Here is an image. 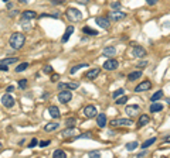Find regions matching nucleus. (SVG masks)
<instances>
[{"mask_svg": "<svg viewBox=\"0 0 170 158\" xmlns=\"http://www.w3.org/2000/svg\"><path fill=\"white\" fill-rule=\"evenodd\" d=\"M99 72H101V71H99V68H94V69H89V71H88V72L85 74V78H86V79H89V81H92V79H95L96 76L99 75Z\"/></svg>", "mask_w": 170, "mask_h": 158, "instance_id": "nucleus-16", "label": "nucleus"}, {"mask_svg": "<svg viewBox=\"0 0 170 158\" xmlns=\"http://www.w3.org/2000/svg\"><path fill=\"white\" fill-rule=\"evenodd\" d=\"M132 55L136 57V58H143V57L146 55V50L142 48V47H139V45H133V48H132Z\"/></svg>", "mask_w": 170, "mask_h": 158, "instance_id": "nucleus-9", "label": "nucleus"}, {"mask_svg": "<svg viewBox=\"0 0 170 158\" xmlns=\"http://www.w3.org/2000/svg\"><path fill=\"white\" fill-rule=\"evenodd\" d=\"M146 65H148V62H146V61H143V62H139V63H138L139 68H145Z\"/></svg>", "mask_w": 170, "mask_h": 158, "instance_id": "nucleus-48", "label": "nucleus"}, {"mask_svg": "<svg viewBox=\"0 0 170 158\" xmlns=\"http://www.w3.org/2000/svg\"><path fill=\"white\" fill-rule=\"evenodd\" d=\"M37 144H38V140H37V138H33L31 141H30V144H29V147H30V148H34L36 146H37Z\"/></svg>", "mask_w": 170, "mask_h": 158, "instance_id": "nucleus-37", "label": "nucleus"}, {"mask_svg": "<svg viewBox=\"0 0 170 158\" xmlns=\"http://www.w3.org/2000/svg\"><path fill=\"white\" fill-rule=\"evenodd\" d=\"M82 32H85V34H88V35H98L99 32L96 31V30H94V28H91V27H88V26H85L84 28H82Z\"/></svg>", "mask_w": 170, "mask_h": 158, "instance_id": "nucleus-25", "label": "nucleus"}, {"mask_svg": "<svg viewBox=\"0 0 170 158\" xmlns=\"http://www.w3.org/2000/svg\"><path fill=\"white\" fill-rule=\"evenodd\" d=\"M20 3H23V4H26V3H29V0H19Z\"/></svg>", "mask_w": 170, "mask_h": 158, "instance_id": "nucleus-51", "label": "nucleus"}, {"mask_svg": "<svg viewBox=\"0 0 170 158\" xmlns=\"http://www.w3.org/2000/svg\"><path fill=\"white\" fill-rule=\"evenodd\" d=\"M95 23L99 26V27H102L104 30H109V27H111V24H109L108 19H105V17H96Z\"/></svg>", "mask_w": 170, "mask_h": 158, "instance_id": "nucleus-11", "label": "nucleus"}, {"mask_svg": "<svg viewBox=\"0 0 170 158\" xmlns=\"http://www.w3.org/2000/svg\"><path fill=\"white\" fill-rule=\"evenodd\" d=\"M149 121H150V117L148 115H142V116L139 117V121H138V127H143L146 126Z\"/></svg>", "mask_w": 170, "mask_h": 158, "instance_id": "nucleus-19", "label": "nucleus"}, {"mask_svg": "<svg viewBox=\"0 0 170 158\" xmlns=\"http://www.w3.org/2000/svg\"><path fill=\"white\" fill-rule=\"evenodd\" d=\"M53 157L54 158H65L67 154H65V151H63V150H55L53 152Z\"/></svg>", "mask_w": 170, "mask_h": 158, "instance_id": "nucleus-28", "label": "nucleus"}, {"mask_svg": "<svg viewBox=\"0 0 170 158\" xmlns=\"http://www.w3.org/2000/svg\"><path fill=\"white\" fill-rule=\"evenodd\" d=\"M72 32H74V26H68V27L65 28V32H64L63 38H61V42H67V41H68Z\"/></svg>", "mask_w": 170, "mask_h": 158, "instance_id": "nucleus-12", "label": "nucleus"}, {"mask_svg": "<svg viewBox=\"0 0 170 158\" xmlns=\"http://www.w3.org/2000/svg\"><path fill=\"white\" fill-rule=\"evenodd\" d=\"M48 113H50V116L53 117V119H60V117H61L60 109H58L57 106H50V107H48Z\"/></svg>", "mask_w": 170, "mask_h": 158, "instance_id": "nucleus-14", "label": "nucleus"}, {"mask_svg": "<svg viewBox=\"0 0 170 158\" xmlns=\"http://www.w3.org/2000/svg\"><path fill=\"white\" fill-rule=\"evenodd\" d=\"M0 71L7 72V71H9V66H7V65H4V63H0Z\"/></svg>", "mask_w": 170, "mask_h": 158, "instance_id": "nucleus-41", "label": "nucleus"}, {"mask_svg": "<svg viewBox=\"0 0 170 158\" xmlns=\"http://www.w3.org/2000/svg\"><path fill=\"white\" fill-rule=\"evenodd\" d=\"M6 90H7V93H10V92H13V90H14V86H7V89H6Z\"/></svg>", "mask_w": 170, "mask_h": 158, "instance_id": "nucleus-49", "label": "nucleus"}, {"mask_svg": "<svg viewBox=\"0 0 170 158\" xmlns=\"http://www.w3.org/2000/svg\"><path fill=\"white\" fill-rule=\"evenodd\" d=\"M58 127H60V123H48V124H45L44 130H45V131H54V130H57Z\"/></svg>", "mask_w": 170, "mask_h": 158, "instance_id": "nucleus-24", "label": "nucleus"}, {"mask_svg": "<svg viewBox=\"0 0 170 158\" xmlns=\"http://www.w3.org/2000/svg\"><path fill=\"white\" fill-rule=\"evenodd\" d=\"M132 119H116L111 121V126L116 127V126H132Z\"/></svg>", "mask_w": 170, "mask_h": 158, "instance_id": "nucleus-8", "label": "nucleus"}, {"mask_svg": "<svg viewBox=\"0 0 170 158\" xmlns=\"http://www.w3.org/2000/svg\"><path fill=\"white\" fill-rule=\"evenodd\" d=\"M146 3H148L149 6H153V4H156V3H157V0H146Z\"/></svg>", "mask_w": 170, "mask_h": 158, "instance_id": "nucleus-45", "label": "nucleus"}, {"mask_svg": "<svg viewBox=\"0 0 170 158\" xmlns=\"http://www.w3.org/2000/svg\"><path fill=\"white\" fill-rule=\"evenodd\" d=\"M112 9H121V3L116 1V3H112Z\"/></svg>", "mask_w": 170, "mask_h": 158, "instance_id": "nucleus-44", "label": "nucleus"}, {"mask_svg": "<svg viewBox=\"0 0 170 158\" xmlns=\"http://www.w3.org/2000/svg\"><path fill=\"white\" fill-rule=\"evenodd\" d=\"M1 148H3V146H1V143H0V151H1Z\"/></svg>", "mask_w": 170, "mask_h": 158, "instance_id": "nucleus-53", "label": "nucleus"}, {"mask_svg": "<svg viewBox=\"0 0 170 158\" xmlns=\"http://www.w3.org/2000/svg\"><path fill=\"white\" fill-rule=\"evenodd\" d=\"M138 147H139L138 141H132V143H128V144H126V150H128V151H135Z\"/></svg>", "mask_w": 170, "mask_h": 158, "instance_id": "nucleus-27", "label": "nucleus"}, {"mask_svg": "<svg viewBox=\"0 0 170 158\" xmlns=\"http://www.w3.org/2000/svg\"><path fill=\"white\" fill-rule=\"evenodd\" d=\"M102 66H104V69H106V71H115L118 66H119V62H118L116 59H114V58H108V61Z\"/></svg>", "mask_w": 170, "mask_h": 158, "instance_id": "nucleus-5", "label": "nucleus"}, {"mask_svg": "<svg viewBox=\"0 0 170 158\" xmlns=\"http://www.w3.org/2000/svg\"><path fill=\"white\" fill-rule=\"evenodd\" d=\"M125 17H126V14L121 10H112L108 14V19L111 21H121V20H123Z\"/></svg>", "mask_w": 170, "mask_h": 158, "instance_id": "nucleus-3", "label": "nucleus"}, {"mask_svg": "<svg viewBox=\"0 0 170 158\" xmlns=\"http://www.w3.org/2000/svg\"><path fill=\"white\" fill-rule=\"evenodd\" d=\"M139 78H142V71H135V72H130L128 75V79L132 82V81H136Z\"/></svg>", "mask_w": 170, "mask_h": 158, "instance_id": "nucleus-21", "label": "nucleus"}, {"mask_svg": "<svg viewBox=\"0 0 170 158\" xmlns=\"http://www.w3.org/2000/svg\"><path fill=\"white\" fill-rule=\"evenodd\" d=\"M162 110H163V105H162V103L153 102L152 106H150V112H152V113H157V112H162Z\"/></svg>", "mask_w": 170, "mask_h": 158, "instance_id": "nucleus-20", "label": "nucleus"}, {"mask_svg": "<svg viewBox=\"0 0 170 158\" xmlns=\"http://www.w3.org/2000/svg\"><path fill=\"white\" fill-rule=\"evenodd\" d=\"M16 62H17V58H4V59L0 61V63H4V65H11V63Z\"/></svg>", "mask_w": 170, "mask_h": 158, "instance_id": "nucleus-29", "label": "nucleus"}, {"mask_svg": "<svg viewBox=\"0 0 170 158\" xmlns=\"http://www.w3.org/2000/svg\"><path fill=\"white\" fill-rule=\"evenodd\" d=\"M51 3L53 4H63V0H60V1L58 0H51Z\"/></svg>", "mask_w": 170, "mask_h": 158, "instance_id": "nucleus-50", "label": "nucleus"}, {"mask_svg": "<svg viewBox=\"0 0 170 158\" xmlns=\"http://www.w3.org/2000/svg\"><path fill=\"white\" fill-rule=\"evenodd\" d=\"M78 86H79V83H78V82H70V83H67V89L74 90V89H78Z\"/></svg>", "mask_w": 170, "mask_h": 158, "instance_id": "nucleus-34", "label": "nucleus"}, {"mask_svg": "<svg viewBox=\"0 0 170 158\" xmlns=\"http://www.w3.org/2000/svg\"><path fill=\"white\" fill-rule=\"evenodd\" d=\"M89 157H101V152H96V151H94V152H89Z\"/></svg>", "mask_w": 170, "mask_h": 158, "instance_id": "nucleus-43", "label": "nucleus"}, {"mask_svg": "<svg viewBox=\"0 0 170 158\" xmlns=\"http://www.w3.org/2000/svg\"><path fill=\"white\" fill-rule=\"evenodd\" d=\"M126 102H128V97L125 95H121L119 97H116V100H115L116 105H125Z\"/></svg>", "mask_w": 170, "mask_h": 158, "instance_id": "nucleus-30", "label": "nucleus"}, {"mask_svg": "<svg viewBox=\"0 0 170 158\" xmlns=\"http://www.w3.org/2000/svg\"><path fill=\"white\" fill-rule=\"evenodd\" d=\"M82 113H84V116L88 117V119H91V117H95L96 116V107L94 105L85 106L84 110H82Z\"/></svg>", "mask_w": 170, "mask_h": 158, "instance_id": "nucleus-7", "label": "nucleus"}, {"mask_svg": "<svg viewBox=\"0 0 170 158\" xmlns=\"http://www.w3.org/2000/svg\"><path fill=\"white\" fill-rule=\"evenodd\" d=\"M24 42H26V35L23 32L11 34L10 40H9V44L11 45V48H14V50H20L21 47L24 45Z\"/></svg>", "mask_w": 170, "mask_h": 158, "instance_id": "nucleus-1", "label": "nucleus"}, {"mask_svg": "<svg viewBox=\"0 0 170 158\" xmlns=\"http://www.w3.org/2000/svg\"><path fill=\"white\" fill-rule=\"evenodd\" d=\"M123 93H125V90H123V89H119V90H115V92L112 93V97H115V99H116V97H119V96H121V95H123Z\"/></svg>", "mask_w": 170, "mask_h": 158, "instance_id": "nucleus-36", "label": "nucleus"}, {"mask_svg": "<svg viewBox=\"0 0 170 158\" xmlns=\"http://www.w3.org/2000/svg\"><path fill=\"white\" fill-rule=\"evenodd\" d=\"M162 96H163V90H157V92H155L153 96H152V102H157L159 99H162Z\"/></svg>", "mask_w": 170, "mask_h": 158, "instance_id": "nucleus-31", "label": "nucleus"}, {"mask_svg": "<svg viewBox=\"0 0 170 158\" xmlns=\"http://www.w3.org/2000/svg\"><path fill=\"white\" fill-rule=\"evenodd\" d=\"M156 143V137H152V138H149V140H146L145 143H142V146L140 147L142 148H148V147H150V146H153Z\"/></svg>", "mask_w": 170, "mask_h": 158, "instance_id": "nucleus-26", "label": "nucleus"}, {"mask_svg": "<svg viewBox=\"0 0 170 158\" xmlns=\"http://www.w3.org/2000/svg\"><path fill=\"white\" fill-rule=\"evenodd\" d=\"M152 89V82L150 81H143L142 83H139L136 88H135V92H145V90H149Z\"/></svg>", "mask_w": 170, "mask_h": 158, "instance_id": "nucleus-10", "label": "nucleus"}, {"mask_svg": "<svg viewBox=\"0 0 170 158\" xmlns=\"http://www.w3.org/2000/svg\"><path fill=\"white\" fill-rule=\"evenodd\" d=\"M58 79H60V75H58V74H53V75H51V82H58Z\"/></svg>", "mask_w": 170, "mask_h": 158, "instance_id": "nucleus-39", "label": "nucleus"}, {"mask_svg": "<svg viewBox=\"0 0 170 158\" xmlns=\"http://www.w3.org/2000/svg\"><path fill=\"white\" fill-rule=\"evenodd\" d=\"M42 72H44V74H47V75H51L54 72L53 66H50V65H45V66L42 68Z\"/></svg>", "mask_w": 170, "mask_h": 158, "instance_id": "nucleus-33", "label": "nucleus"}, {"mask_svg": "<svg viewBox=\"0 0 170 158\" xmlns=\"http://www.w3.org/2000/svg\"><path fill=\"white\" fill-rule=\"evenodd\" d=\"M96 123H98V126L101 127V128H104L106 126V115L105 113H99L98 116H96Z\"/></svg>", "mask_w": 170, "mask_h": 158, "instance_id": "nucleus-18", "label": "nucleus"}, {"mask_svg": "<svg viewBox=\"0 0 170 158\" xmlns=\"http://www.w3.org/2000/svg\"><path fill=\"white\" fill-rule=\"evenodd\" d=\"M67 124L70 127H74L75 126V119H67V121H65Z\"/></svg>", "mask_w": 170, "mask_h": 158, "instance_id": "nucleus-38", "label": "nucleus"}, {"mask_svg": "<svg viewBox=\"0 0 170 158\" xmlns=\"http://www.w3.org/2000/svg\"><path fill=\"white\" fill-rule=\"evenodd\" d=\"M74 138H91V136H89V133H85V134H81V136L74 137Z\"/></svg>", "mask_w": 170, "mask_h": 158, "instance_id": "nucleus-42", "label": "nucleus"}, {"mask_svg": "<svg viewBox=\"0 0 170 158\" xmlns=\"http://www.w3.org/2000/svg\"><path fill=\"white\" fill-rule=\"evenodd\" d=\"M63 137H72L75 134V128L74 127H70V128H65V130H63Z\"/></svg>", "mask_w": 170, "mask_h": 158, "instance_id": "nucleus-22", "label": "nucleus"}, {"mask_svg": "<svg viewBox=\"0 0 170 158\" xmlns=\"http://www.w3.org/2000/svg\"><path fill=\"white\" fill-rule=\"evenodd\" d=\"M85 66H88V63H78V65H75V66H72V68L70 69V74L71 75L77 74L79 69H82V68H85Z\"/></svg>", "mask_w": 170, "mask_h": 158, "instance_id": "nucleus-23", "label": "nucleus"}, {"mask_svg": "<svg viewBox=\"0 0 170 158\" xmlns=\"http://www.w3.org/2000/svg\"><path fill=\"white\" fill-rule=\"evenodd\" d=\"M125 112H126L128 116H135L136 113L139 112V106L138 105H130V106H126V109H125Z\"/></svg>", "mask_w": 170, "mask_h": 158, "instance_id": "nucleus-15", "label": "nucleus"}, {"mask_svg": "<svg viewBox=\"0 0 170 158\" xmlns=\"http://www.w3.org/2000/svg\"><path fill=\"white\" fill-rule=\"evenodd\" d=\"M72 99V93H71V90H61L60 93H58V100L61 102V103H64V105H67L70 100Z\"/></svg>", "mask_w": 170, "mask_h": 158, "instance_id": "nucleus-4", "label": "nucleus"}, {"mask_svg": "<svg viewBox=\"0 0 170 158\" xmlns=\"http://www.w3.org/2000/svg\"><path fill=\"white\" fill-rule=\"evenodd\" d=\"M3 1H4V3H9V1H10V0H3Z\"/></svg>", "mask_w": 170, "mask_h": 158, "instance_id": "nucleus-52", "label": "nucleus"}, {"mask_svg": "<svg viewBox=\"0 0 170 158\" xmlns=\"http://www.w3.org/2000/svg\"><path fill=\"white\" fill-rule=\"evenodd\" d=\"M19 88L20 89H26L27 88V79H20L19 81Z\"/></svg>", "mask_w": 170, "mask_h": 158, "instance_id": "nucleus-35", "label": "nucleus"}, {"mask_svg": "<svg viewBox=\"0 0 170 158\" xmlns=\"http://www.w3.org/2000/svg\"><path fill=\"white\" fill-rule=\"evenodd\" d=\"M29 68V63L27 62H21L19 66H16V72H23V71H26Z\"/></svg>", "mask_w": 170, "mask_h": 158, "instance_id": "nucleus-32", "label": "nucleus"}, {"mask_svg": "<svg viewBox=\"0 0 170 158\" xmlns=\"http://www.w3.org/2000/svg\"><path fill=\"white\" fill-rule=\"evenodd\" d=\"M65 14H67V17H68L70 21L78 23V21L82 20V13L78 10V9H75V7H68L67 11H65Z\"/></svg>", "mask_w": 170, "mask_h": 158, "instance_id": "nucleus-2", "label": "nucleus"}, {"mask_svg": "<svg viewBox=\"0 0 170 158\" xmlns=\"http://www.w3.org/2000/svg\"><path fill=\"white\" fill-rule=\"evenodd\" d=\"M50 143H51L50 140H45V141H40V144H38V146H40V147H47Z\"/></svg>", "mask_w": 170, "mask_h": 158, "instance_id": "nucleus-40", "label": "nucleus"}, {"mask_svg": "<svg viewBox=\"0 0 170 158\" xmlns=\"http://www.w3.org/2000/svg\"><path fill=\"white\" fill-rule=\"evenodd\" d=\"M115 54H116V48L115 47H106V48H104V51H102V55L106 57V58H112Z\"/></svg>", "mask_w": 170, "mask_h": 158, "instance_id": "nucleus-13", "label": "nucleus"}, {"mask_svg": "<svg viewBox=\"0 0 170 158\" xmlns=\"http://www.w3.org/2000/svg\"><path fill=\"white\" fill-rule=\"evenodd\" d=\"M58 89H61V90L67 89V83H58Z\"/></svg>", "mask_w": 170, "mask_h": 158, "instance_id": "nucleus-47", "label": "nucleus"}, {"mask_svg": "<svg viewBox=\"0 0 170 158\" xmlns=\"http://www.w3.org/2000/svg\"><path fill=\"white\" fill-rule=\"evenodd\" d=\"M1 105L4 106V107H7V109H10L14 106V99H13V96H10L9 93H4V95L1 96Z\"/></svg>", "mask_w": 170, "mask_h": 158, "instance_id": "nucleus-6", "label": "nucleus"}, {"mask_svg": "<svg viewBox=\"0 0 170 158\" xmlns=\"http://www.w3.org/2000/svg\"><path fill=\"white\" fill-rule=\"evenodd\" d=\"M77 3H79V4H88L89 3V0H75Z\"/></svg>", "mask_w": 170, "mask_h": 158, "instance_id": "nucleus-46", "label": "nucleus"}, {"mask_svg": "<svg viewBox=\"0 0 170 158\" xmlns=\"http://www.w3.org/2000/svg\"><path fill=\"white\" fill-rule=\"evenodd\" d=\"M37 17V14H36V11L33 10H26L23 14H21V20H33V19H36Z\"/></svg>", "mask_w": 170, "mask_h": 158, "instance_id": "nucleus-17", "label": "nucleus"}]
</instances>
